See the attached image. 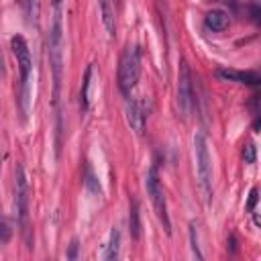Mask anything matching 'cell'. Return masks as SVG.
Listing matches in <instances>:
<instances>
[{
  "instance_id": "23",
  "label": "cell",
  "mask_w": 261,
  "mask_h": 261,
  "mask_svg": "<svg viewBox=\"0 0 261 261\" xmlns=\"http://www.w3.org/2000/svg\"><path fill=\"white\" fill-rule=\"evenodd\" d=\"M0 75H6V67H4V57H2V47H0Z\"/></svg>"
},
{
  "instance_id": "21",
  "label": "cell",
  "mask_w": 261,
  "mask_h": 261,
  "mask_svg": "<svg viewBox=\"0 0 261 261\" xmlns=\"http://www.w3.org/2000/svg\"><path fill=\"white\" fill-rule=\"evenodd\" d=\"M75 257H77V239H71L69 251H67V259H75Z\"/></svg>"
},
{
  "instance_id": "17",
  "label": "cell",
  "mask_w": 261,
  "mask_h": 261,
  "mask_svg": "<svg viewBox=\"0 0 261 261\" xmlns=\"http://www.w3.org/2000/svg\"><path fill=\"white\" fill-rule=\"evenodd\" d=\"M84 184H86V188H90L92 192H98L100 194V184H98V179L94 177V173H92V169L86 165V169H84Z\"/></svg>"
},
{
  "instance_id": "4",
  "label": "cell",
  "mask_w": 261,
  "mask_h": 261,
  "mask_svg": "<svg viewBox=\"0 0 261 261\" xmlns=\"http://www.w3.org/2000/svg\"><path fill=\"white\" fill-rule=\"evenodd\" d=\"M194 151H196L198 184H200L204 200L210 202V198H212V161H210L208 143H206L204 133H196V137H194Z\"/></svg>"
},
{
  "instance_id": "13",
  "label": "cell",
  "mask_w": 261,
  "mask_h": 261,
  "mask_svg": "<svg viewBox=\"0 0 261 261\" xmlns=\"http://www.w3.org/2000/svg\"><path fill=\"white\" fill-rule=\"evenodd\" d=\"M139 202L133 198L130 200V210H128V230H130V237L135 241H139L141 237V216H139Z\"/></svg>"
},
{
  "instance_id": "5",
  "label": "cell",
  "mask_w": 261,
  "mask_h": 261,
  "mask_svg": "<svg viewBox=\"0 0 261 261\" xmlns=\"http://www.w3.org/2000/svg\"><path fill=\"white\" fill-rule=\"evenodd\" d=\"M145 186H147V194L151 196V202L155 206V212L165 228L167 234H171V222H169V214H167V202H165V194L161 190L159 184V173H157V165H151L147 175H145Z\"/></svg>"
},
{
  "instance_id": "7",
  "label": "cell",
  "mask_w": 261,
  "mask_h": 261,
  "mask_svg": "<svg viewBox=\"0 0 261 261\" xmlns=\"http://www.w3.org/2000/svg\"><path fill=\"white\" fill-rule=\"evenodd\" d=\"M194 108V86H192V71L186 59L179 61L177 73V112L186 120Z\"/></svg>"
},
{
  "instance_id": "15",
  "label": "cell",
  "mask_w": 261,
  "mask_h": 261,
  "mask_svg": "<svg viewBox=\"0 0 261 261\" xmlns=\"http://www.w3.org/2000/svg\"><path fill=\"white\" fill-rule=\"evenodd\" d=\"M118 255H120V232H118V228H112L110 241H108L106 251H104L102 257H104L106 261H112V259H118Z\"/></svg>"
},
{
  "instance_id": "10",
  "label": "cell",
  "mask_w": 261,
  "mask_h": 261,
  "mask_svg": "<svg viewBox=\"0 0 261 261\" xmlns=\"http://www.w3.org/2000/svg\"><path fill=\"white\" fill-rule=\"evenodd\" d=\"M96 2H98L100 18H102V24H104L108 37H114V35H116V20H114V8H112V2H110V0H96Z\"/></svg>"
},
{
  "instance_id": "1",
  "label": "cell",
  "mask_w": 261,
  "mask_h": 261,
  "mask_svg": "<svg viewBox=\"0 0 261 261\" xmlns=\"http://www.w3.org/2000/svg\"><path fill=\"white\" fill-rule=\"evenodd\" d=\"M63 0H53V18L49 27L47 37V55H49V67L53 77V108H55V120H57V155H59V139H61V114H59V96H61V77H63V27H61V14H63Z\"/></svg>"
},
{
  "instance_id": "19",
  "label": "cell",
  "mask_w": 261,
  "mask_h": 261,
  "mask_svg": "<svg viewBox=\"0 0 261 261\" xmlns=\"http://www.w3.org/2000/svg\"><path fill=\"white\" fill-rule=\"evenodd\" d=\"M255 157H257L255 145H253V143H247L245 149H243V159H245V163H255Z\"/></svg>"
},
{
  "instance_id": "18",
  "label": "cell",
  "mask_w": 261,
  "mask_h": 261,
  "mask_svg": "<svg viewBox=\"0 0 261 261\" xmlns=\"http://www.w3.org/2000/svg\"><path fill=\"white\" fill-rule=\"evenodd\" d=\"M190 243H192V251H194V255H196L198 259H202L204 255H202V251H200V247H198V232H196V224H190Z\"/></svg>"
},
{
  "instance_id": "3",
  "label": "cell",
  "mask_w": 261,
  "mask_h": 261,
  "mask_svg": "<svg viewBox=\"0 0 261 261\" xmlns=\"http://www.w3.org/2000/svg\"><path fill=\"white\" fill-rule=\"evenodd\" d=\"M139 73H141V47L126 45L118 61V88L122 94H128L135 88V84L139 82Z\"/></svg>"
},
{
  "instance_id": "14",
  "label": "cell",
  "mask_w": 261,
  "mask_h": 261,
  "mask_svg": "<svg viewBox=\"0 0 261 261\" xmlns=\"http://www.w3.org/2000/svg\"><path fill=\"white\" fill-rule=\"evenodd\" d=\"M20 6H22V12L27 16V22L37 27L39 24V10H41V4L39 0H18Z\"/></svg>"
},
{
  "instance_id": "9",
  "label": "cell",
  "mask_w": 261,
  "mask_h": 261,
  "mask_svg": "<svg viewBox=\"0 0 261 261\" xmlns=\"http://www.w3.org/2000/svg\"><path fill=\"white\" fill-rule=\"evenodd\" d=\"M216 77L226 80V82H237V84H249V86H257L261 80L255 71H237V69H216Z\"/></svg>"
},
{
  "instance_id": "24",
  "label": "cell",
  "mask_w": 261,
  "mask_h": 261,
  "mask_svg": "<svg viewBox=\"0 0 261 261\" xmlns=\"http://www.w3.org/2000/svg\"><path fill=\"white\" fill-rule=\"evenodd\" d=\"M253 128H255V133H259V116L255 118V122H253Z\"/></svg>"
},
{
  "instance_id": "8",
  "label": "cell",
  "mask_w": 261,
  "mask_h": 261,
  "mask_svg": "<svg viewBox=\"0 0 261 261\" xmlns=\"http://www.w3.org/2000/svg\"><path fill=\"white\" fill-rule=\"evenodd\" d=\"M126 122L137 135H143V130H145V110H143L141 100L130 98L126 102Z\"/></svg>"
},
{
  "instance_id": "20",
  "label": "cell",
  "mask_w": 261,
  "mask_h": 261,
  "mask_svg": "<svg viewBox=\"0 0 261 261\" xmlns=\"http://www.w3.org/2000/svg\"><path fill=\"white\" fill-rule=\"evenodd\" d=\"M257 200H259V192H257V188H253V190L249 192V202H247V210H249V212H255Z\"/></svg>"
},
{
  "instance_id": "2",
  "label": "cell",
  "mask_w": 261,
  "mask_h": 261,
  "mask_svg": "<svg viewBox=\"0 0 261 261\" xmlns=\"http://www.w3.org/2000/svg\"><path fill=\"white\" fill-rule=\"evenodd\" d=\"M10 47L12 53L16 57V65H18V73H20V94H18V106H20V114L22 120L29 114V80H31V69H33V61H31V51L29 45L24 41L22 35H14L10 39Z\"/></svg>"
},
{
  "instance_id": "6",
  "label": "cell",
  "mask_w": 261,
  "mask_h": 261,
  "mask_svg": "<svg viewBox=\"0 0 261 261\" xmlns=\"http://www.w3.org/2000/svg\"><path fill=\"white\" fill-rule=\"evenodd\" d=\"M14 208H16L18 228L24 232L29 220V184H27L24 167L20 163H16L14 167Z\"/></svg>"
},
{
  "instance_id": "22",
  "label": "cell",
  "mask_w": 261,
  "mask_h": 261,
  "mask_svg": "<svg viewBox=\"0 0 261 261\" xmlns=\"http://www.w3.org/2000/svg\"><path fill=\"white\" fill-rule=\"evenodd\" d=\"M249 8H251V18H253L255 22H259V6H257V4L253 2V4L249 6Z\"/></svg>"
},
{
  "instance_id": "16",
  "label": "cell",
  "mask_w": 261,
  "mask_h": 261,
  "mask_svg": "<svg viewBox=\"0 0 261 261\" xmlns=\"http://www.w3.org/2000/svg\"><path fill=\"white\" fill-rule=\"evenodd\" d=\"M10 237H12L10 222H8V218L0 216V245H6V243L10 241Z\"/></svg>"
},
{
  "instance_id": "12",
  "label": "cell",
  "mask_w": 261,
  "mask_h": 261,
  "mask_svg": "<svg viewBox=\"0 0 261 261\" xmlns=\"http://www.w3.org/2000/svg\"><path fill=\"white\" fill-rule=\"evenodd\" d=\"M92 75H94V65H86L84 75H82V88H80V110L82 114L88 112L90 108V84H92Z\"/></svg>"
},
{
  "instance_id": "11",
  "label": "cell",
  "mask_w": 261,
  "mask_h": 261,
  "mask_svg": "<svg viewBox=\"0 0 261 261\" xmlns=\"http://www.w3.org/2000/svg\"><path fill=\"white\" fill-rule=\"evenodd\" d=\"M204 24H206L210 31H214V33H222V31L228 29L230 20H228V14H226L224 10H210V12H206V16H204Z\"/></svg>"
}]
</instances>
